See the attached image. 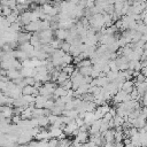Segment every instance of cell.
<instances>
[{
  "label": "cell",
  "mask_w": 147,
  "mask_h": 147,
  "mask_svg": "<svg viewBox=\"0 0 147 147\" xmlns=\"http://www.w3.org/2000/svg\"><path fill=\"white\" fill-rule=\"evenodd\" d=\"M40 25H41V21L30 22L28 25H25V26H24V31H26V32H29V33L40 32Z\"/></svg>",
  "instance_id": "obj_1"
},
{
  "label": "cell",
  "mask_w": 147,
  "mask_h": 147,
  "mask_svg": "<svg viewBox=\"0 0 147 147\" xmlns=\"http://www.w3.org/2000/svg\"><path fill=\"white\" fill-rule=\"evenodd\" d=\"M126 95H127V93H126V92H124L123 90L118 91V92H117V93H116V94L113 96V101H114V103H116V105L123 103V102L125 101Z\"/></svg>",
  "instance_id": "obj_2"
},
{
  "label": "cell",
  "mask_w": 147,
  "mask_h": 147,
  "mask_svg": "<svg viewBox=\"0 0 147 147\" xmlns=\"http://www.w3.org/2000/svg\"><path fill=\"white\" fill-rule=\"evenodd\" d=\"M47 100H48L47 96H44V95H40V94L37 95L36 96V101H34V107L38 108V109H44Z\"/></svg>",
  "instance_id": "obj_3"
},
{
  "label": "cell",
  "mask_w": 147,
  "mask_h": 147,
  "mask_svg": "<svg viewBox=\"0 0 147 147\" xmlns=\"http://www.w3.org/2000/svg\"><path fill=\"white\" fill-rule=\"evenodd\" d=\"M77 129H79V127L77 126L76 121H71L69 124H67V125L64 126L63 132H64L67 136H72V132H74L75 130H77Z\"/></svg>",
  "instance_id": "obj_4"
},
{
  "label": "cell",
  "mask_w": 147,
  "mask_h": 147,
  "mask_svg": "<svg viewBox=\"0 0 147 147\" xmlns=\"http://www.w3.org/2000/svg\"><path fill=\"white\" fill-rule=\"evenodd\" d=\"M75 139L84 145V144H86L90 140V133H88V131H80L79 130V133H78V136Z\"/></svg>",
  "instance_id": "obj_5"
},
{
  "label": "cell",
  "mask_w": 147,
  "mask_h": 147,
  "mask_svg": "<svg viewBox=\"0 0 147 147\" xmlns=\"http://www.w3.org/2000/svg\"><path fill=\"white\" fill-rule=\"evenodd\" d=\"M54 36L56 37L57 40L60 41H65L67 37H68V30H64V29H57L54 31Z\"/></svg>",
  "instance_id": "obj_6"
},
{
  "label": "cell",
  "mask_w": 147,
  "mask_h": 147,
  "mask_svg": "<svg viewBox=\"0 0 147 147\" xmlns=\"http://www.w3.org/2000/svg\"><path fill=\"white\" fill-rule=\"evenodd\" d=\"M20 51H22V52L26 53V54H28V56H29V59H30L31 54L34 52V47H33L30 42H25V44L20 45Z\"/></svg>",
  "instance_id": "obj_7"
},
{
  "label": "cell",
  "mask_w": 147,
  "mask_h": 147,
  "mask_svg": "<svg viewBox=\"0 0 147 147\" xmlns=\"http://www.w3.org/2000/svg\"><path fill=\"white\" fill-rule=\"evenodd\" d=\"M136 88V85H134V82L133 80H125L122 85V90L124 92H126L127 94H130L133 90Z\"/></svg>",
  "instance_id": "obj_8"
},
{
  "label": "cell",
  "mask_w": 147,
  "mask_h": 147,
  "mask_svg": "<svg viewBox=\"0 0 147 147\" xmlns=\"http://www.w3.org/2000/svg\"><path fill=\"white\" fill-rule=\"evenodd\" d=\"M67 94H68V91H67L64 87H62V86L59 85V86L55 88V91H54L53 99L56 100V99H59V98H63V96H65Z\"/></svg>",
  "instance_id": "obj_9"
},
{
  "label": "cell",
  "mask_w": 147,
  "mask_h": 147,
  "mask_svg": "<svg viewBox=\"0 0 147 147\" xmlns=\"http://www.w3.org/2000/svg\"><path fill=\"white\" fill-rule=\"evenodd\" d=\"M106 142H114L115 140V129H109L105 133H102Z\"/></svg>",
  "instance_id": "obj_10"
},
{
  "label": "cell",
  "mask_w": 147,
  "mask_h": 147,
  "mask_svg": "<svg viewBox=\"0 0 147 147\" xmlns=\"http://www.w3.org/2000/svg\"><path fill=\"white\" fill-rule=\"evenodd\" d=\"M7 77L10 79V80H14L18 77H21V72L20 70H16V69H10L7 71Z\"/></svg>",
  "instance_id": "obj_11"
},
{
  "label": "cell",
  "mask_w": 147,
  "mask_h": 147,
  "mask_svg": "<svg viewBox=\"0 0 147 147\" xmlns=\"http://www.w3.org/2000/svg\"><path fill=\"white\" fill-rule=\"evenodd\" d=\"M38 121V126L41 127V129H45L49 125V121H48V117L47 116H42V117H39L37 118Z\"/></svg>",
  "instance_id": "obj_12"
},
{
  "label": "cell",
  "mask_w": 147,
  "mask_h": 147,
  "mask_svg": "<svg viewBox=\"0 0 147 147\" xmlns=\"http://www.w3.org/2000/svg\"><path fill=\"white\" fill-rule=\"evenodd\" d=\"M77 69H78V68H77ZM78 70H79V74H80L82 76H84V77H86V76H91V75H92V71H93V65H91V67L79 68Z\"/></svg>",
  "instance_id": "obj_13"
},
{
  "label": "cell",
  "mask_w": 147,
  "mask_h": 147,
  "mask_svg": "<svg viewBox=\"0 0 147 147\" xmlns=\"http://www.w3.org/2000/svg\"><path fill=\"white\" fill-rule=\"evenodd\" d=\"M113 121H114V125H115V129H116V127H122L123 123L125 122V119H124L123 117L118 116V115H116V116L113 118Z\"/></svg>",
  "instance_id": "obj_14"
},
{
  "label": "cell",
  "mask_w": 147,
  "mask_h": 147,
  "mask_svg": "<svg viewBox=\"0 0 147 147\" xmlns=\"http://www.w3.org/2000/svg\"><path fill=\"white\" fill-rule=\"evenodd\" d=\"M75 70H76V67H75L74 64H68V65H65L64 68H62V72L67 74L68 76H71Z\"/></svg>",
  "instance_id": "obj_15"
},
{
  "label": "cell",
  "mask_w": 147,
  "mask_h": 147,
  "mask_svg": "<svg viewBox=\"0 0 147 147\" xmlns=\"http://www.w3.org/2000/svg\"><path fill=\"white\" fill-rule=\"evenodd\" d=\"M68 79H70V76H68L67 74H64V72H60V75H59V77H57V80H56V83H59L60 85H62L63 83H65Z\"/></svg>",
  "instance_id": "obj_16"
},
{
  "label": "cell",
  "mask_w": 147,
  "mask_h": 147,
  "mask_svg": "<svg viewBox=\"0 0 147 147\" xmlns=\"http://www.w3.org/2000/svg\"><path fill=\"white\" fill-rule=\"evenodd\" d=\"M91 65H92L91 60H90V59H86V60L80 61V62L77 64V68L79 69V68H84V67H91Z\"/></svg>",
  "instance_id": "obj_17"
},
{
  "label": "cell",
  "mask_w": 147,
  "mask_h": 147,
  "mask_svg": "<svg viewBox=\"0 0 147 147\" xmlns=\"http://www.w3.org/2000/svg\"><path fill=\"white\" fill-rule=\"evenodd\" d=\"M70 47H71V45H70L69 42H67V41H62V44H61V48H60V49H62V51L67 54V53L70 52Z\"/></svg>",
  "instance_id": "obj_18"
},
{
  "label": "cell",
  "mask_w": 147,
  "mask_h": 147,
  "mask_svg": "<svg viewBox=\"0 0 147 147\" xmlns=\"http://www.w3.org/2000/svg\"><path fill=\"white\" fill-rule=\"evenodd\" d=\"M54 106H55V100H54V99L47 100V102H46V105H45V109H47V110H52Z\"/></svg>",
  "instance_id": "obj_19"
},
{
  "label": "cell",
  "mask_w": 147,
  "mask_h": 147,
  "mask_svg": "<svg viewBox=\"0 0 147 147\" xmlns=\"http://www.w3.org/2000/svg\"><path fill=\"white\" fill-rule=\"evenodd\" d=\"M11 13H13V10H11L9 7H6V6H3V8H2V16L7 17V16H9Z\"/></svg>",
  "instance_id": "obj_20"
},
{
  "label": "cell",
  "mask_w": 147,
  "mask_h": 147,
  "mask_svg": "<svg viewBox=\"0 0 147 147\" xmlns=\"http://www.w3.org/2000/svg\"><path fill=\"white\" fill-rule=\"evenodd\" d=\"M72 109H76L75 108V105H74V101L67 102L65 106H64V110H72Z\"/></svg>",
  "instance_id": "obj_21"
},
{
  "label": "cell",
  "mask_w": 147,
  "mask_h": 147,
  "mask_svg": "<svg viewBox=\"0 0 147 147\" xmlns=\"http://www.w3.org/2000/svg\"><path fill=\"white\" fill-rule=\"evenodd\" d=\"M75 121H76V124H77L78 127H82V126L85 124V123H84V119H82V118H76Z\"/></svg>",
  "instance_id": "obj_22"
},
{
  "label": "cell",
  "mask_w": 147,
  "mask_h": 147,
  "mask_svg": "<svg viewBox=\"0 0 147 147\" xmlns=\"http://www.w3.org/2000/svg\"><path fill=\"white\" fill-rule=\"evenodd\" d=\"M141 102H142L144 107H147V93H145V94L141 96Z\"/></svg>",
  "instance_id": "obj_23"
},
{
  "label": "cell",
  "mask_w": 147,
  "mask_h": 147,
  "mask_svg": "<svg viewBox=\"0 0 147 147\" xmlns=\"http://www.w3.org/2000/svg\"><path fill=\"white\" fill-rule=\"evenodd\" d=\"M124 147H136V146H134L133 144H131V142H130V144H126V145H124Z\"/></svg>",
  "instance_id": "obj_24"
},
{
  "label": "cell",
  "mask_w": 147,
  "mask_h": 147,
  "mask_svg": "<svg viewBox=\"0 0 147 147\" xmlns=\"http://www.w3.org/2000/svg\"><path fill=\"white\" fill-rule=\"evenodd\" d=\"M26 147H33V146H30V145H28V146H26Z\"/></svg>",
  "instance_id": "obj_25"
},
{
  "label": "cell",
  "mask_w": 147,
  "mask_h": 147,
  "mask_svg": "<svg viewBox=\"0 0 147 147\" xmlns=\"http://www.w3.org/2000/svg\"><path fill=\"white\" fill-rule=\"evenodd\" d=\"M146 119H147V118H146Z\"/></svg>",
  "instance_id": "obj_26"
}]
</instances>
